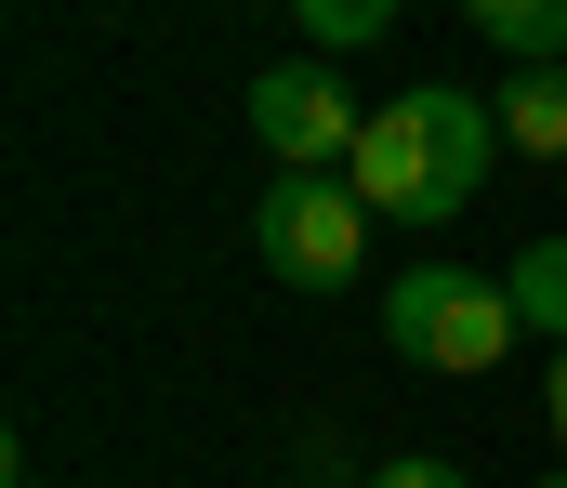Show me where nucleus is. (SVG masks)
I'll return each instance as SVG.
<instances>
[{
	"label": "nucleus",
	"mask_w": 567,
	"mask_h": 488,
	"mask_svg": "<svg viewBox=\"0 0 567 488\" xmlns=\"http://www.w3.org/2000/svg\"><path fill=\"white\" fill-rule=\"evenodd\" d=\"M488 159H502V106L462 93V80H410L396 106H370L343 185H357L370 211H396V225H462L475 185H488Z\"/></svg>",
	"instance_id": "1"
},
{
	"label": "nucleus",
	"mask_w": 567,
	"mask_h": 488,
	"mask_svg": "<svg viewBox=\"0 0 567 488\" xmlns=\"http://www.w3.org/2000/svg\"><path fill=\"white\" fill-rule=\"evenodd\" d=\"M515 343H528V318H515V291H502V278H462V264H410V278L383 291V356H396V370L475 383V370H502Z\"/></svg>",
	"instance_id": "2"
},
{
	"label": "nucleus",
	"mask_w": 567,
	"mask_h": 488,
	"mask_svg": "<svg viewBox=\"0 0 567 488\" xmlns=\"http://www.w3.org/2000/svg\"><path fill=\"white\" fill-rule=\"evenodd\" d=\"M251 251H265V278H290V291H343L370 264V198L343 172H278L265 211H251Z\"/></svg>",
	"instance_id": "3"
},
{
	"label": "nucleus",
	"mask_w": 567,
	"mask_h": 488,
	"mask_svg": "<svg viewBox=\"0 0 567 488\" xmlns=\"http://www.w3.org/2000/svg\"><path fill=\"white\" fill-rule=\"evenodd\" d=\"M251 133H265V159H278V172H343V159H357V133H370V106H357L317 53H290V66L251 80Z\"/></svg>",
	"instance_id": "4"
},
{
	"label": "nucleus",
	"mask_w": 567,
	"mask_h": 488,
	"mask_svg": "<svg viewBox=\"0 0 567 488\" xmlns=\"http://www.w3.org/2000/svg\"><path fill=\"white\" fill-rule=\"evenodd\" d=\"M502 146L515 159H567V66H515L502 80Z\"/></svg>",
	"instance_id": "5"
},
{
	"label": "nucleus",
	"mask_w": 567,
	"mask_h": 488,
	"mask_svg": "<svg viewBox=\"0 0 567 488\" xmlns=\"http://www.w3.org/2000/svg\"><path fill=\"white\" fill-rule=\"evenodd\" d=\"M475 40L515 66H567V0H475Z\"/></svg>",
	"instance_id": "6"
},
{
	"label": "nucleus",
	"mask_w": 567,
	"mask_h": 488,
	"mask_svg": "<svg viewBox=\"0 0 567 488\" xmlns=\"http://www.w3.org/2000/svg\"><path fill=\"white\" fill-rule=\"evenodd\" d=\"M502 291H515V318H528V330H542V343L567 356V238H528Z\"/></svg>",
	"instance_id": "7"
},
{
	"label": "nucleus",
	"mask_w": 567,
	"mask_h": 488,
	"mask_svg": "<svg viewBox=\"0 0 567 488\" xmlns=\"http://www.w3.org/2000/svg\"><path fill=\"white\" fill-rule=\"evenodd\" d=\"M383 27H396L383 0H303V40H317V66H330V53H357V40H383Z\"/></svg>",
	"instance_id": "8"
},
{
	"label": "nucleus",
	"mask_w": 567,
	"mask_h": 488,
	"mask_svg": "<svg viewBox=\"0 0 567 488\" xmlns=\"http://www.w3.org/2000/svg\"><path fill=\"white\" fill-rule=\"evenodd\" d=\"M370 488H475V476H462V463H435V449H396Z\"/></svg>",
	"instance_id": "9"
},
{
	"label": "nucleus",
	"mask_w": 567,
	"mask_h": 488,
	"mask_svg": "<svg viewBox=\"0 0 567 488\" xmlns=\"http://www.w3.org/2000/svg\"><path fill=\"white\" fill-rule=\"evenodd\" d=\"M542 409H555V449H567V356L542 370Z\"/></svg>",
	"instance_id": "10"
},
{
	"label": "nucleus",
	"mask_w": 567,
	"mask_h": 488,
	"mask_svg": "<svg viewBox=\"0 0 567 488\" xmlns=\"http://www.w3.org/2000/svg\"><path fill=\"white\" fill-rule=\"evenodd\" d=\"M542 488H567V476H542Z\"/></svg>",
	"instance_id": "11"
}]
</instances>
